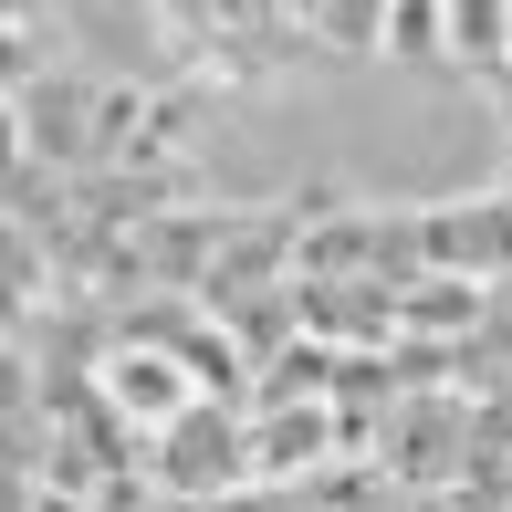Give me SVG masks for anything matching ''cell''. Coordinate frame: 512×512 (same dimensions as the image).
Here are the masks:
<instances>
[{
	"mask_svg": "<svg viewBox=\"0 0 512 512\" xmlns=\"http://www.w3.org/2000/svg\"><path fill=\"white\" fill-rule=\"evenodd\" d=\"M418 262L471 272V283L512 272V189H481V199H439V209H418Z\"/></svg>",
	"mask_w": 512,
	"mask_h": 512,
	"instance_id": "1",
	"label": "cell"
},
{
	"mask_svg": "<svg viewBox=\"0 0 512 512\" xmlns=\"http://www.w3.org/2000/svg\"><path fill=\"white\" fill-rule=\"evenodd\" d=\"M115 398L147 408V418H168V408H178V377H168V366H136V356H126V366H115Z\"/></svg>",
	"mask_w": 512,
	"mask_h": 512,
	"instance_id": "2",
	"label": "cell"
}]
</instances>
